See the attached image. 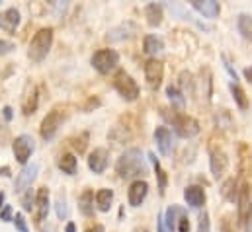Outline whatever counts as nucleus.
Returning <instances> with one entry per match:
<instances>
[{"instance_id": "1", "label": "nucleus", "mask_w": 252, "mask_h": 232, "mask_svg": "<svg viewBox=\"0 0 252 232\" xmlns=\"http://www.w3.org/2000/svg\"><path fill=\"white\" fill-rule=\"evenodd\" d=\"M116 172L120 174L122 179H141L149 174V164L145 154L139 148H127L126 152L118 158Z\"/></svg>"}, {"instance_id": "2", "label": "nucleus", "mask_w": 252, "mask_h": 232, "mask_svg": "<svg viewBox=\"0 0 252 232\" xmlns=\"http://www.w3.org/2000/svg\"><path fill=\"white\" fill-rule=\"evenodd\" d=\"M160 116L172 125L174 133H176L178 137H182V139H191V137H195V135L199 133V129H201V127H199V121H197L195 117L186 116V114H182V112H174V110H172V114H168V110H162Z\"/></svg>"}, {"instance_id": "3", "label": "nucleus", "mask_w": 252, "mask_h": 232, "mask_svg": "<svg viewBox=\"0 0 252 232\" xmlns=\"http://www.w3.org/2000/svg\"><path fill=\"white\" fill-rule=\"evenodd\" d=\"M51 45H53V28H41V29H37V33L30 41L28 57L33 62H41L47 57Z\"/></svg>"}, {"instance_id": "4", "label": "nucleus", "mask_w": 252, "mask_h": 232, "mask_svg": "<svg viewBox=\"0 0 252 232\" xmlns=\"http://www.w3.org/2000/svg\"><path fill=\"white\" fill-rule=\"evenodd\" d=\"M114 88H116V92L126 100V102H135L137 98H139V94H141V90H139V84L135 82V78L126 72V70H120L116 76H114Z\"/></svg>"}, {"instance_id": "5", "label": "nucleus", "mask_w": 252, "mask_h": 232, "mask_svg": "<svg viewBox=\"0 0 252 232\" xmlns=\"http://www.w3.org/2000/svg\"><path fill=\"white\" fill-rule=\"evenodd\" d=\"M90 62L100 74H110L120 64V53L116 49H100L92 55Z\"/></svg>"}, {"instance_id": "6", "label": "nucleus", "mask_w": 252, "mask_h": 232, "mask_svg": "<svg viewBox=\"0 0 252 232\" xmlns=\"http://www.w3.org/2000/svg\"><path fill=\"white\" fill-rule=\"evenodd\" d=\"M33 150H35V143H33V137L32 135H18L14 139V143H12V152L16 156V162H20L24 166L32 158Z\"/></svg>"}, {"instance_id": "7", "label": "nucleus", "mask_w": 252, "mask_h": 232, "mask_svg": "<svg viewBox=\"0 0 252 232\" xmlns=\"http://www.w3.org/2000/svg\"><path fill=\"white\" fill-rule=\"evenodd\" d=\"M63 121H64L63 112H59V110H53V112H49L47 116L43 117V121H41V127H39L41 139H43V141H51V139L57 135V131H59V127L63 125Z\"/></svg>"}, {"instance_id": "8", "label": "nucleus", "mask_w": 252, "mask_h": 232, "mask_svg": "<svg viewBox=\"0 0 252 232\" xmlns=\"http://www.w3.org/2000/svg\"><path fill=\"white\" fill-rule=\"evenodd\" d=\"M39 174V164L37 162H32V164H26L20 174L16 175V181H14V191L16 193H24L26 189L32 187V183L35 181V177Z\"/></svg>"}, {"instance_id": "9", "label": "nucleus", "mask_w": 252, "mask_h": 232, "mask_svg": "<svg viewBox=\"0 0 252 232\" xmlns=\"http://www.w3.org/2000/svg\"><path fill=\"white\" fill-rule=\"evenodd\" d=\"M162 78H164V64L162 60L158 58H149L145 62V80L149 84V88L157 90L160 84H162Z\"/></svg>"}, {"instance_id": "10", "label": "nucleus", "mask_w": 252, "mask_h": 232, "mask_svg": "<svg viewBox=\"0 0 252 232\" xmlns=\"http://www.w3.org/2000/svg\"><path fill=\"white\" fill-rule=\"evenodd\" d=\"M209 168L213 177H223L227 168H229V156L223 148H211L209 150Z\"/></svg>"}, {"instance_id": "11", "label": "nucleus", "mask_w": 252, "mask_h": 232, "mask_svg": "<svg viewBox=\"0 0 252 232\" xmlns=\"http://www.w3.org/2000/svg\"><path fill=\"white\" fill-rule=\"evenodd\" d=\"M147 195H149V183L145 179L131 181V185L127 189V201L131 207H141L143 201L147 199Z\"/></svg>"}, {"instance_id": "12", "label": "nucleus", "mask_w": 252, "mask_h": 232, "mask_svg": "<svg viewBox=\"0 0 252 232\" xmlns=\"http://www.w3.org/2000/svg\"><path fill=\"white\" fill-rule=\"evenodd\" d=\"M110 164V152L106 148H94L88 154V168L94 174H104Z\"/></svg>"}, {"instance_id": "13", "label": "nucleus", "mask_w": 252, "mask_h": 232, "mask_svg": "<svg viewBox=\"0 0 252 232\" xmlns=\"http://www.w3.org/2000/svg\"><path fill=\"white\" fill-rule=\"evenodd\" d=\"M20 22H22V16H20L18 8H6L4 12H0V29L2 31L14 33L18 29Z\"/></svg>"}, {"instance_id": "14", "label": "nucleus", "mask_w": 252, "mask_h": 232, "mask_svg": "<svg viewBox=\"0 0 252 232\" xmlns=\"http://www.w3.org/2000/svg\"><path fill=\"white\" fill-rule=\"evenodd\" d=\"M49 207H51V201H49V189L47 187H39L37 193H35V215H37V223H45L47 215H49Z\"/></svg>"}, {"instance_id": "15", "label": "nucleus", "mask_w": 252, "mask_h": 232, "mask_svg": "<svg viewBox=\"0 0 252 232\" xmlns=\"http://www.w3.org/2000/svg\"><path fill=\"white\" fill-rule=\"evenodd\" d=\"M189 4L195 12H199L203 18H209V20H213L221 14V4L215 0H191Z\"/></svg>"}, {"instance_id": "16", "label": "nucleus", "mask_w": 252, "mask_h": 232, "mask_svg": "<svg viewBox=\"0 0 252 232\" xmlns=\"http://www.w3.org/2000/svg\"><path fill=\"white\" fill-rule=\"evenodd\" d=\"M155 143L162 156H168L172 152V133L168 127H157L155 129Z\"/></svg>"}, {"instance_id": "17", "label": "nucleus", "mask_w": 252, "mask_h": 232, "mask_svg": "<svg viewBox=\"0 0 252 232\" xmlns=\"http://www.w3.org/2000/svg\"><path fill=\"white\" fill-rule=\"evenodd\" d=\"M137 31H139V28H137L133 22H126V24H122V26L110 29L108 35H106V39H108V41H124V39L135 37Z\"/></svg>"}, {"instance_id": "18", "label": "nucleus", "mask_w": 252, "mask_h": 232, "mask_svg": "<svg viewBox=\"0 0 252 232\" xmlns=\"http://www.w3.org/2000/svg\"><path fill=\"white\" fill-rule=\"evenodd\" d=\"M184 215H188V211H186L184 207H180V205H170V207H168V209L162 213L166 231L176 232V225H178V221H180Z\"/></svg>"}, {"instance_id": "19", "label": "nucleus", "mask_w": 252, "mask_h": 232, "mask_svg": "<svg viewBox=\"0 0 252 232\" xmlns=\"http://www.w3.org/2000/svg\"><path fill=\"white\" fill-rule=\"evenodd\" d=\"M184 199L191 209H201L205 205V191L199 185H188L184 189Z\"/></svg>"}, {"instance_id": "20", "label": "nucleus", "mask_w": 252, "mask_h": 232, "mask_svg": "<svg viewBox=\"0 0 252 232\" xmlns=\"http://www.w3.org/2000/svg\"><path fill=\"white\" fill-rule=\"evenodd\" d=\"M145 18H147V24L151 28H158L162 24V18H164V6L157 4V2L147 4L145 6Z\"/></svg>"}, {"instance_id": "21", "label": "nucleus", "mask_w": 252, "mask_h": 232, "mask_svg": "<svg viewBox=\"0 0 252 232\" xmlns=\"http://www.w3.org/2000/svg\"><path fill=\"white\" fill-rule=\"evenodd\" d=\"M143 51L147 55H151V58H155L158 53L164 51V41L158 35H145V39H143Z\"/></svg>"}, {"instance_id": "22", "label": "nucleus", "mask_w": 252, "mask_h": 232, "mask_svg": "<svg viewBox=\"0 0 252 232\" xmlns=\"http://www.w3.org/2000/svg\"><path fill=\"white\" fill-rule=\"evenodd\" d=\"M94 199H96V207H98V211L108 213V211L112 209V203H114V189L102 187V189L96 191Z\"/></svg>"}, {"instance_id": "23", "label": "nucleus", "mask_w": 252, "mask_h": 232, "mask_svg": "<svg viewBox=\"0 0 252 232\" xmlns=\"http://www.w3.org/2000/svg\"><path fill=\"white\" fill-rule=\"evenodd\" d=\"M78 211L82 217H94V191L84 189V193L78 197Z\"/></svg>"}, {"instance_id": "24", "label": "nucleus", "mask_w": 252, "mask_h": 232, "mask_svg": "<svg viewBox=\"0 0 252 232\" xmlns=\"http://www.w3.org/2000/svg\"><path fill=\"white\" fill-rule=\"evenodd\" d=\"M235 205L239 207V219H241V223H245V217H247L249 207H251V201H249V185L247 183H243L239 187V195H237Z\"/></svg>"}, {"instance_id": "25", "label": "nucleus", "mask_w": 252, "mask_h": 232, "mask_svg": "<svg viewBox=\"0 0 252 232\" xmlns=\"http://www.w3.org/2000/svg\"><path fill=\"white\" fill-rule=\"evenodd\" d=\"M149 160H151V164L155 168V174H157V179H158V191H160V195H164L166 193V185H168V175L162 170L160 160L155 156V152H149Z\"/></svg>"}, {"instance_id": "26", "label": "nucleus", "mask_w": 252, "mask_h": 232, "mask_svg": "<svg viewBox=\"0 0 252 232\" xmlns=\"http://www.w3.org/2000/svg\"><path fill=\"white\" fill-rule=\"evenodd\" d=\"M166 96H168V100H170V104H172L174 110L182 112V110L186 108V96L182 94V90H180L178 86L168 84V86H166Z\"/></svg>"}, {"instance_id": "27", "label": "nucleus", "mask_w": 252, "mask_h": 232, "mask_svg": "<svg viewBox=\"0 0 252 232\" xmlns=\"http://www.w3.org/2000/svg\"><path fill=\"white\" fill-rule=\"evenodd\" d=\"M37 106H39V94H37V88L32 86V88L28 90L26 98H24V104H22V112H24V116H32V114H35Z\"/></svg>"}, {"instance_id": "28", "label": "nucleus", "mask_w": 252, "mask_h": 232, "mask_svg": "<svg viewBox=\"0 0 252 232\" xmlns=\"http://www.w3.org/2000/svg\"><path fill=\"white\" fill-rule=\"evenodd\" d=\"M57 166H59V170H61L63 174L74 175L76 174V170H78V160H76V156H74V154L66 152V154H61V156H59Z\"/></svg>"}, {"instance_id": "29", "label": "nucleus", "mask_w": 252, "mask_h": 232, "mask_svg": "<svg viewBox=\"0 0 252 232\" xmlns=\"http://www.w3.org/2000/svg\"><path fill=\"white\" fill-rule=\"evenodd\" d=\"M229 90H231V94H233V100H235V104L239 106V110H249V98H247V92L243 90V86L239 84V82H231L229 84Z\"/></svg>"}, {"instance_id": "30", "label": "nucleus", "mask_w": 252, "mask_h": 232, "mask_svg": "<svg viewBox=\"0 0 252 232\" xmlns=\"http://www.w3.org/2000/svg\"><path fill=\"white\" fill-rule=\"evenodd\" d=\"M237 29H239V33H241L245 39L252 41V16L251 14H239V16H237Z\"/></svg>"}, {"instance_id": "31", "label": "nucleus", "mask_w": 252, "mask_h": 232, "mask_svg": "<svg viewBox=\"0 0 252 232\" xmlns=\"http://www.w3.org/2000/svg\"><path fill=\"white\" fill-rule=\"evenodd\" d=\"M221 193H223V197L227 199V201H231V203H235L237 201V195H239V189H237V181L231 177V179H227L225 183H223V189H221Z\"/></svg>"}, {"instance_id": "32", "label": "nucleus", "mask_w": 252, "mask_h": 232, "mask_svg": "<svg viewBox=\"0 0 252 232\" xmlns=\"http://www.w3.org/2000/svg\"><path fill=\"white\" fill-rule=\"evenodd\" d=\"M180 86H182V94L184 96L186 94H193V78H191V74H189L188 70H184L180 74Z\"/></svg>"}, {"instance_id": "33", "label": "nucleus", "mask_w": 252, "mask_h": 232, "mask_svg": "<svg viewBox=\"0 0 252 232\" xmlns=\"http://www.w3.org/2000/svg\"><path fill=\"white\" fill-rule=\"evenodd\" d=\"M22 207H24V211H28V213L35 207V195H33L32 189H26V191L22 193Z\"/></svg>"}, {"instance_id": "34", "label": "nucleus", "mask_w": 252, "mask_h": 232, "mask_svg": "<svg viewBox=\"0 0 252 232\" xmlns=\"http://www.w3.org/2000/svg\"><path fill=\"white\" fill-rule=\"evenodd\" d=\"M55 213H57L59 221H66L68 219V207H66L64 197H57V201H55Z\"/></svg>"}, {"instance_id": "35", "label": "nucleus", "mask_w": 252, "mask_h": 232, "mask_svg": "<svg viewBox=\"0 0 252 232\" xmlns=\"http://www.w3.org/2000/svg\"><path fill=\"white\" fill-rule=\"evenodd\" d=\"M88 137H90L88 133H82L80 137H76V139H74L72 146H74V150H76L78 154H82V152L86 150V145H88Z\"/></svg>"}, {"instance_id": "36", "label": "nucleus", "mask_w": 252, "mask_h": 232, "mask_svg": "<svg viewBox=\"0 0 252 232\" xmlns=\"http://www.w3.org/2000/svg\"><path fill=\"white\" fill-rule=\"evenodd\" d=\"M12 223H14V227H16V231L18 232H30L28 223H26V219H24V215H22V213H16V215H14V219H12Z\"/></svg>"}, {"instance_id": "37", "label": "nucleus", "mask_w": 252, "mask_h": 232, "mask_svg": "<svg viewBox=\"0 0 252 232\" xmlns=\"http://www.w3.org/2000/svg\"><path fill=\"white\" fill-rule=\"evenodd\" d=\"M195 232H211V219L207 213H203L197 221V231Z\"/></svg>"}, {"instance_id": "38", "label": "nucleus", "mask_w": 252, "mask_h": 232, "mask_svg": "<svg viewBox=\"0 0 252 232\" xmlns=\"http://www.w3.org/2000/svg\"><path fill=\"white\" fill-rule=\"evenodd\" d=\"M12 219H14L12 207H10V205H4V207L0 209V221H2V223H12Z\"/></svg>"}, {"instance_id": "39", "label": "nucleus", "mask_w": 252, "mask_h": 232, "mask_svg": "<svg viewBox=\"0 0 252 232\" xmlns=\"http://www.w3.org/2000/svg\"><path fill=\"white\" fill-rule=\"evenodd\" d=\"M16 49V45L12 43V41H8V39H0V55H8V53H12Z\"/></svg>"}, {"instance_id": "40", "label": "nucleus", "mask_w": 252, "mask_h": 232, "mask_svg": "<svg viewBox=\"0 0 252 232\" xmlns=\"http://www.w3.org/2000/svg\"><path fill=\"white\" fill-rule=\"evenodd\" d=\"M176 232H189V219H188V215H184V217L178 221V225H176Z\"/></svg>"}, {"instance_id": "41", "label": "nucleus", "mask_w": 252, "mask_h": 232, "mask_svg": "<svg viewBox=\"0 0 252 232\" xmlns=\"http://www.w3.org/2000/svg\"><path fill=\"white\" fill-rule=\"evenodd\" d=\"M223 66H225V70H227V72L231 74V78H233V82H237V80H239V76H237V70L233 68V64H231V62H229V60H227V58H225V57H223Z\"/></svg>"}, {"instance_id": "42", "label": "nucleus", "mask_w": 252, "mask_h": 232, "mask_svg": "<svg viewBox=\"0 0 252 232\" xmlns=\"http://www.w3.org/2000/svg\"><path fill=\"white\" fill-rule=\"evenodd\" d=\"M245 232H252V203L249 207V213L245 217Z\"/></svg>"}, {"instance_id": "43", "label": "nucleus", "mask_w": 252, "mask_h": 232, "mask_svg": "<svg viewBox=\"0 0 252 232\" xmlns=\"http://www.w3.org/2000/svg\"><path fill=\"white\" fill-rule=\"evenodd\" d=\"M157 232H168L166 227H164V217H162V213L157 215Z\"/></svg>"}, {"instance_id": "44", "label": "nucleus", "mask_w": 252, "mask_h": 232, "mask_svg": "<svg viewBox=\"0 0 252 232\" xmlns=\"http://www.w3.org/2000/svg\"><path fill=\"white\" fill-rule=\"evenodd\" d=\"M2 116H4L6 121H12V116H14V114H12V108H10V106H4V108H2Z\"/></svg>"}, {"instance_id": "45", "label": "nucleus", "mask_w": 252, "mask_h": 232, "mask_svg": "<svg viewBox=\"0 0 252 232\" xmlns=\"http://www.w3.org/2000/svg\"><path fill=\"white\" fill-rule=\"evenodd\" d=\"M243 76H245V78H247V80L252 84V64H251V66H247V68L243 70Z\"/></svg>"}, {"instance_id": "46", "label": "nucleus", "mask_w": 252, "mask_h": 232, "mask_svg": "<svg viewBox=\"0 0 252 232\" xmlns=\"http://www.w3.org/2000/svg\"><path fill=\"white\" fill-rule=\"evenodd\" d=\"M86 232H106V229H104L102 225H94V227H90Z\"/></svg>"}, {"instance_id": "47", "label": "nucleus", "mask_w": 252, "mask_h": 232, "mask_svg": "<svg viewBox=\"0 0 252 232\" xmlns=\"http://www.w3.org/2000/svg\"><path fill=\"white\" fill-rule=\"evenodd\" d=\"M64 232H76V225L70 221V223H66V227H64Z\"/></svg>"}, {"instance_id": "48", "label": "nucleus", "mask_w": 252, "mask_h": 232, "mask_svg": "<svg viewBox=\"0 0 252 232\" xmlns=\"http://www.w3.org/2000/svg\"><path fill=\"white\" fill-rule=\"evenodd\" d=\"M41 232H57V231H55V227H53V225H49V223H47V227H43Z\"/></svg>"}, {"instance_id": "49", "label": "nucleus", "mask_w": 252, "mask_h": 232, "mask_svg": "<svg viewBox=\"0 0 252 232\" xmlns=\"http://www.w3.org/2000/svg\"><path fill=\"white\" fill-rule=\"evenodd\" d=\"M0 174H2V175H10V168H8V166H4V168L0 170Z\"/></svg>"}, {"instance_id": "50", "label": "nucleus", "mask_w": 252, "mask_h": 232, "mask_svg": "<svg viewBox=\"0 0 252 232\" xmlns=\"http://www.w3.org/2000/svg\"><path fill=\"white\" fill-rule=\"evenodd\" d=\"M135 232H149V231H147V229H137Z\"/></svg>"}, {"instance_id": "51", "label": "nucleus", "mask_w": 252, "mask_h": 232, "mask_svg": "<svg viewBox=\"0 0 252 232\" xmlns=\"http://www.w3.org/2000/svg\"><path fill=\"white\" fill-rule=\"evenodd\" d=\"M223 232H231V231H229V227H227V225L223 227Z\"/></svg>"}]
</instances>
